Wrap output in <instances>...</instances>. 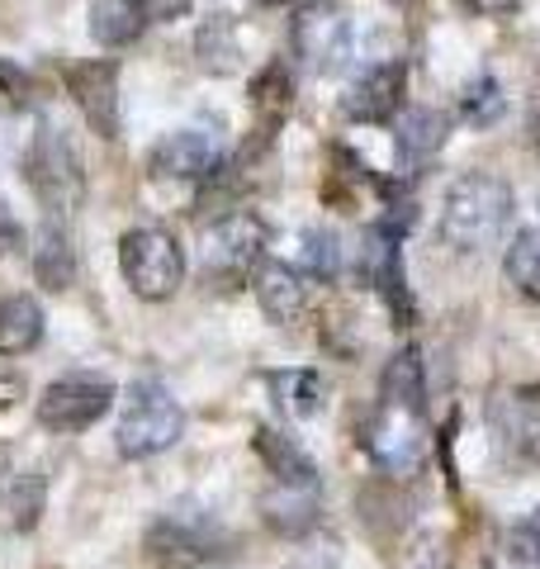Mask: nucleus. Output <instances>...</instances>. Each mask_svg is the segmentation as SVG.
Here are the masks:
<instances>
[{
  "label": "nucleus",
  "mask_w": 540,
  "mask_h": 569,
  "mask_svg": "<svg viewBox=\"0 0 540 569\" xmlns=\"http://www.w3.org/2000/svg\"><path fill=\"white\" fill-rule=\"evenodd\" d=\"M29 266H33V280H39L43 290H52V295H62V290L77 284V247H71V233L58 219H48L39 228L33 252H29Z\"/></svg>",
  "instance_id": "20"
},
{
  "label": "nucleus",
  "mask_w": 540,
  "mask_h": 569,
  "mask_svg": "<svg viewBox=\"0 0 540 569\" xmlns=\"http://www.w3.org/2000/svg\"><path fill=\"white\" fill-rule=\"evenodd\" d=\"M502 276L512 280L517 295H527L531 305H540V228H521V233L508 242Z\"/></svg>",
  "instance_id": "25"
},
{
  "label": "nucleus",
  "mask_w": 540,
  "mask_h": 569,
  "mask_svg": "<svg viewBox=\"0 0 540 569\" xmlns=\"http://www.w3.org/2000/svg\"><path fill=\"white\" fill-rule=\"evenodd\" d=\"M157 550H171V556H190V560H219L232 556V537L219 527V518H209L200 508H171L167 518L152 531Z\"/></svg>",
  "instance_id": "13"
},
{
  "label": "nucleus",
  "mask_w": 540,
  "mask_h": 569,
  "mask_svg": "<svg viewBox=\"0 0 540 569\" xmlns=\"http://www.w3.org/2000/svg\"><path fill=\"white\" fill-rule=\"evenodd\" d=\"M29 186L33 194L43 200V209L52 219H67V213H77L81 200H86V171H81V152L77 142L67 138V129H58L52 119H39V129H33V142H29Z\"/></svg>",
  "instance_id": "4"
},
{
  "label": "nucleus",
  "mask_w": 540,
  "mask_h": 569,
  "mask_svg": "<svg viewBox=\"0 0 540 569\" xmlns=\"http://www.w3.org/2000/svg\"><path fill=\"white\" fill-rule=\"evenodd\" d=\"M360 451L370 456V466L380 475L412 479L422 470V456H427V418H422V408L380 399L370 408V418L360 422Z\"/></svg>",
  "instance_id": "5"
},
{
  "label": "nucleus",
  "mask_w": 540,
  "mask_h": 569,
  "mask_svg": "<svg viewBox=\"0 0 540 569\" xmlns=\"http://www.w3.org/2000/svg\"><path fill=\"white\" fill-rule=\"evenodd\" d=\"M290 43H294V58L309 67V71H341L356 52V24L341 0H313L294 14V29H290Z\"/></svg>",
  "instance_id": "7"
},
{
  "label": "nucleus",
  "mask_w": 540,
  "mask_h": 569,
  "mask_svg": "<svg viewBox=\"0 0 540 569\" xmlns=\"http://www.w3.org/2000/svg\"><path fill=\"white\" fill-rule=\"evenodd\" d=\"M403 96H408V67L399 58H384V62H370L347 86L341 110H347L351 119H360V123H389L403 110Z\"/></svg>",
  "instance_id": "12"
},
{
  "label": "nucleus",
  "mask_w": 540,
  "mask_h": 569,
  "mask_svg": "<svg viewBox=\"0 0 540 569\" xmlns=\"http://www.w3.org/2000/svg\"><path fill=\"white\" fill-rule=\"evenodd\" d=\"M508 223H512V186L493 171H464L446 190L437 233L460 257H474L508 233Z\"/></svg>",
  "instance_id": "1"
},
{
  "label": "nucleus",
  "mask_w": 540,
  "mask_h": 569,
  "mask_svg": "<svg viewBox=\"0 0 540 569\" xmlns=\"http://www.w3.org/2000/svg\"><path fill=\"white\" fill-rule=\"evenodd\" d=\"M318 512H322L318 489H303V485H270V489L261 493V518H266V527L276 531V537H290V541L309 537V531L318 527Z\"/></svg>",
  "instance_id": "18"
},
{
  "label": "nucleus",
  "mask_w": 540,
  "mask_h": 569,
  "mask_svg": "<svg viewBox=\"0 0 540 569\" xmlns=\"http://www.w3.org/2000/svg\"><path fill=\"white\" fill-rule=\"evenodd\" d=\"M531 138H536V148H540V104H536V114H531Z\"/></svg>",
  "instance_id": "35"
},
{
  "label": "nucleus",
  "mask_w": 540,
  "mask_h": 569,
  "mask_svg": "<svg viewBox=\"0 0 540 569\" xmlns=\"http://www.w3.org/2000/svg\"><path fill=\"white\" fill-rule=\"evenodd\" d=\"M493 437L508 466L517 470H540V413L521 399L493 403Z\"/></svg>",
  "instance_id": "15"
},
{
  "label": "nucleus",
  "mask_w": 540,
  "mask_h": 569,
  "mask_svg": "<svg viewBox=\"0 0 540 569\" xmlns=\"http://www.w3.org/2000/svg\"><path fill=\"white\" fill-rule=\"evenodd\" d=\"M403 233L399 228H389L374 219L366 228V247H360V276L370 280V290L384 299V309L389 318L399 328L412 323V295H408V271H403Z\"/></svg>",
  "instance_id": "9"
},
{
  "label": "nucleus",
  "mask_w": 540,
  "mask_h": 569,
  "mask_svg": "<svg viewBox=\"0 0 540 569\" xmlns=\"http://www.w3.org/2000/svg\"><path fill=\"white\" fill-rule=\"evenodd\" d=\"M43 342V305L33 295L0 299V356H24Z\"/></svg>",
  "instance_id": "21"
},
{
  "label": "nucleus",
  "mask_w": 540,
  "mask_h": 569,
  "mask_svg": "<svg viewBox=\"0 0 540 569\" xmlns=\"http://www.w3.org/2000/svg\"><path fill=\"white\" fill-rule=\"evenodd\" d=\"M180 432H186V413L171 399V389L161 380H133L129 399H123V413L114 427V447L123 460H148L171 451Z\"/></svg>",
  "instance_id": "3"
},
{
  "label": "nucleus",
  "mask_w": 540,
  "mask_h": 569,
  "mask_svg": "<svg viewBox=\"0 0 540 569\" xmlns=\"http://www.w3.org/2000/svg\"><path fill=\"white\" fill-rule=\"evenodd\" d=\"M380 399L422 408L427 413V376H422V351L418 347H403V351L389 356V366L380 376Z\"/></svg>",
  "instance_id": "23"
},
{
  "label": "nucleus",
  "mask_w": 540,
  "mask_h": 569,
  "mask_svg": "<svg viewBox=\"0 0 540 569\" xmlns=\"http://www.w3.org/2000/svg\"><path fill=\"white\" fill-rule=\"evenodd\" d=\"M251 447H257L261 466L276 475V485H303V489H318V466L313 456L299 447L290 432H280V427L261 422L257 432H251Z\"/></svg>",
  "instance_id": "17"
},
{
  "label": "nucleus",
  "mask_w": 540,
  "mask_h": 569,
  "mask_svg": "<svg viewBox=\"0 0 540 569\" xmlns=\"http://www.w3.org/2000/svg\"><path fill=\"white\" fill-rule=\"evenodd\" d=\"M194 52H200V67L213 77H232L242 67V29L232 14H209L194 33Z\"/></svg>",
  "instance_id": "22"
},
{
  "label": "nucleus",
  "mask_w": 540,
  "mask_h": 569,
  "mask_svg": "<svg viewBox=\"0 0 540 569\" xmlns=\"http://www.w3.org/2000/svg\"><path fill=\"white\" fill-rule=\"evenodd\" d=\"M186 6H190V0H148V10L157 14V20H176Z\"/></svg>",
  "instance_id": "34"
},
{
  "label": "nucleus",
  "mask_w": 540,
  "mask_h": 569,
  "mask_svg": "<svg viewBox=\"0 0 540 569\" xmlns=\"http://www.w3.org/2000/svg\"><path fill=\"white\" fill-rule=\"evenodd\" d=\"M450 138V123L437 110H408L399 123V176L403 181H418V176L437 162L441 148Z\"/></svg>",
  "instance_id": "16"
},
{
  "label": "nucleus",
  "mask_w": 540,
  "mask_h": 569,
  "mask_svg": "<svg viewBox=\"0 0 540 569\" xmlns=\"http://www.w3.org/2000/svg\"><path fill=\"white\" fill-rule=\"evenodd\" d=\"M299 276H313V280H337L341 276V242L328 228H309L299 233Z\"/></svg>",
  "instance_id": "28"
},
{
  "label": "nucleus",
  "mask_w": 540,
  "mask_h": 569,
  "mask_svg": "<svg viewBox=\"0 0 540 569\" xmlns=\"http://www.w3.org/2000/svg\"><path fill=\"white\" fill-rule=\"evenodd\" d=\"M119 271L138 299L161 305V299H171L180 290V280H186V247L157 223L129 228V233L119 238Z\"/></svg>",
  "instance_id": "6"
},
{
  "label": "nucleus",
  "mask_w": 540,
  "mask_h": 569,
  "mask_svg": "<svg viewBox=\"0 0 540 569\" xmlns=\"http://www.w3.org/2000/svg\"><path fill=\"white\" fill-rule=\"evenodd\" d=\"M251 290H257V305L276 328L299 323L303 309H309V284H303V276L290 261H266L257 280H251Z\"/></svg>",
  "instance_id": "14"
},
{
  "label": "nucleus",
  "mask_w": 540,
  "mask_h": 569,
  "mask_svg": "<svg viewBox=\"0 0 540 569\" xmlns=\"http://www.w3.org/2000/svg\"><path fill=\"white\" fill-rule=\"evenodd\" d=\"M502 110H508V96H502V86L483 71V77H474L470 86H464V96H460V114L479 123V129H489V123L502 119Z\"/></svg>",
  "instance_id": "29"
},
{
  "label": "nucleus",
  "mask_w": 540,
  "mask_h": 569,
  "mask_svg": "<svg viewBox=\"0 0 540 569\" xmlns=\"http://www.w3.org/2000/svg\"><path fill=\"white\" fill-rule=\"evenodd\" d=\"M266 247H270V228H266L261 213L232 209L213 228H204L200 276L209 284H219V290H242V284L257 280V271L270 261Z\"/></svg>",
  "instance_id": "2"
},
{
  "label": "nucleus",
  "mask_w": 540,
  "mask_h": 569,
  "mask_svg": "<svg viewBox=\"0 0 540 569\" xmlns=\"http://www.w3.org/2000/svg\"><path fill=\"white\" fill-rule=\"evenodd\" d=\"M43 498H48V485H43L39 470L14 475L10 489H6V522L14 531H33V527H39V518H43Z\"/></svg>",
  "instance_id": "27"
},
{
  "label": "nucleus",
  "mask_w": 540,
  "mask_h": 569,
  "mask_svg": "<svg viewBox=\"0 0 540 569\" xmlns=\"http://www.w3.org/2000/svg\"><path fill=\"white\" fill-rule=\"evenodd\" d=\"M294 104V77L284 62H266L257 71V81H251V110H257L266 123H280L284 114H290Z\"/></svg>",
  "instance_id": "26"
},
{
  "label": "nucleus",
  "mask_w": 540,
  "mask_h": 569,
  "mask_svg": "<svg viewBox=\"0 0 540 569\" xmlns=\"http://www.w3.org/2000/svg\"><path fill=\"white\" fill-rule=\"evenodd\" d=\"M266 385H270V395H276V403L290 418H313L318 408H322V399H328V389H322L318 370H276Z\"/></svg>",
  "instance_id": "24"
},
{
  "label": "nucleus",
  "mask_w": 540,
  "mask_h": 569,
  "mask_svg": "<svg viewBox=\"0 0 540 569\" xmlns=\"http://www.w3.org/2000/svg\"><path fill=\"white\" fill-rule=\"evenodd\" d=\"M464 6H474V0H464Z\"/></svg>",
  "instance_id": "36"
},
{
  "label": "nucleus",
  "mask_w": 540,
  "mask_h": 569,
  "mask_svg": "<svg viewBox=\"0 0 540 569\" xmlns=\"http://www.w3.org/2000/svg\"><path fill=\"white\" fill-rule=\"evenodd\" d=\"M20 247H24V233H20V223H14V213L6 209V200H0V257L20 252Z\"/></svg>",
  "instance_id": "31"
},
{
  "label": "nucleus",
  "mask_w": 540,
  "mask_h": 569,
  "mask_svg": "<svg viewBox=\"0 0 540 569\" xmlns=\"http://www.w3.org/2000/svg\"><path fill=\"white\" fill-rule=\"evenodd\" d=\"M24 399V380L20 376H0V413H6V408H14Z\"/></svg>",
  "instance_id": "33"
},
{
  "label": "nucleus",
  "mask_w": 540,
  "mask_h": 569,
  "mask_svg": "<svg viewBox=\"0 0 540 569\" xmlns=\"http://www.w3.org/2000/svg\"><path fill=\"white\" fill-rule=\"evenodd\" d=\"M219 162H223L219 138L204 133V129H180V133H167L152 148L148 171H152V181L190 186V181H213V176H219Z\"/></svg>",
  "instance_id": "10"
},
{
  "label": "nucleus",
  "mask_w": 540,
  "mask_h": 569,
  "mask_svg": "<svg viewBox=\"0 0 540 569\" xmlns=\"http://www.w3.org/2000/svg\"><path fill=\"white\" fill-rule=\"evenodd\" d=\"M119 399V389L114 380H104V376H67V380H52L43 389V399H39V422L48 427V432H86V427H96L104 413L114 408Z\"/></svg>",
  "instance_id": "8"
},
{
  "label": "nucleus",
  "mask_w": 540,
  "mask_h": 569,
  "mask_svg": "<svg viewBox=\"0 0 540 569\" xmlns=\"http://www.w3.org/2000/svg\"><path fill=\"white\" fill-rule=\"evenodd\" d=\"M152 10L148 0H90L86 10V29L90 39L100 48H129L142 39V29H148Z\"/></svg>",
  "instance_id": "19"
},
{
  "label": "nucleus",
  "mask_w": 540,
  "mask_h": 569,
  "mask_svg": "<svg viewBox=\"0 0 540 569\" xmlns=\"http://www.w3.org/2000/svg\"><path fill=\"white\" fill-rule=\"evenodd\" d=\"M67 91L77 100V110L86 114L90 133H100L104 142H114L123 119H119V67L110 58L81 62L67 71Z\"/></svg>",
  "instance_id": "11"
},
{
  "label": "nucleus",
  "mask_w": 540,
  "mask_h": 569,
  "mask_svg": "<svg viewBox=\"0 0 540 569\" xmlns=\"http://www.w3.org/2000/svg\"><path fill=\"white\" fill-rule=\"evenodd\" d=\"M483 569H540V565H527V560L508 556V550H502V546H493L489 556H483Z\"/></svg>",
  "instance_id": "32"
},
{
  "label": "nucleus",
  "mask_w": 540,
  "mask_h": 569,
  "mask_svg": "<svg viewBox=\"0 0 540 569\" xmlns=\"http://www.w3.org/2000/svg\"><path fill=\"white\" fill-rule=\"evenodd\" d=\"M508 556L517 560H527V565H540V503L527 512L521 522H512L508 531H502V541H498Z\"/></svg>",
  "instance_id": "30"
}]
</instances>
